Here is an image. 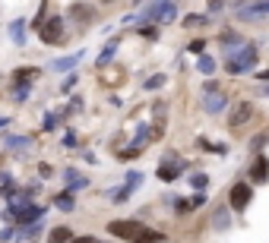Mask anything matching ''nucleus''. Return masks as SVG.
Segmentation results:
<instances>
[{"instance_id": "2", "label": "nucleus", "mask_w": 269, "mask_h": 243, "mask_svg": "<svg viewBox=\"0 0 269 243\" xmlns=\"http://www.w3.org/2000/svg\"><path fill=\"white\" fill-rule=\"evenodd\" d=\"M142 231V224H139V218H123V221H111L108 224V234L111 237H120V240H136Z\"/></svg>"}, {"instance_id": "27", "label": "nucleus", "mask_w": 269, "mask_h": 243, "mask_svg": "<svg viewBox=\"0 0 269 243\" xmlns=\"http://www.w3.org/2000/svg\"><path fill=\"white\" fill-rule=\"evenodd\" d=\"M10 35L16 38V45H26L23 41V23H16V26H10Z\"/></svg>"}, {"instance_id": "12", "label": "nucleus", "mask_w": 269, "mask_h": 243, "mask_svg": "<svg viewBox=\"0 0 269 243\" xmlns=\"http://www.w3.org/2000/svg\"><path fill=\"white\" fill-rule=\"evenodd\" d=\"M263 13H269V0H260V4H247V7L241 10V19H257V16H263Z\"/></svg>"}, {"instance_id": "15", "label": "nucleus", "mask_w": 269, "mask_h": 243, "mask_svg": "<svg viewBox=\"0 0 269 243\" xmlns=\"http://www.w3.org/2000/svg\"><path fill=\"white\" fill-rule=\"evenodd\" d=\"M70 16H76L79 23H89V19H92V7H86V4H73V7H70Z\"/></svg>"}, {"instance_id": "11", "label": "nucleus", "mask_w": 269, "mask_h": 243, "mask_svg": "<svg viewBox=\"0 0 269 243\" xmlns=\"http://www.w3.org/2000/svg\"><path fill=\"white\" fill-rule=\"evenodd\" d=\"M171 4V0H152V4L146 7V10H142V16H139V23H149V19H158V16H161V10H165Z\"/></svg>"}, {"instance_id": "4", "label": "nucleus", "mask_w": 269, "mask_h": 243, "mask_svg": "<svg viewBox=\"0 0 269 243\" xmlns=\"http://www.w3.org/2000/svg\"><path fill=\"white\" fill-rule=\"evenodd\" d=\"M250 199H254V190H250V183H235V186H231V193H228V205H231V209H235V212H244L247 209V205H250Z\"/></svg>"}, {"instance_id": "35", "label": "nucleus", "mask_w": 269, "mask_h": 243, "mask_svg": "<svg viewBox=\"0 0 269 243\" xmlns=\"http://www.w3.org/2000/svg\"><path fill=\"white\" fill-rule=\"evenodd\" d=\"M257 79H263V82H269V70H260V73H257Z\"/></svg>"}, {"instance_id": "6", "label": "nucleus", "mask_w": 269, "mask_h": 243, "mask_svg": "<svg viewBox=\"0 0 269 243\" xmlns=\"http://www.w3.org/2000/svg\"><path fill=\"white\" fill-rule=\"evenodd\" d=\"M203 104H206V111H209V114H219V111L228 104V95H225L222 89H212V92H206Z\"/></svg>"}, {"instance_id": "9", "label": "nucleus", "mask_w": 269, "mask_h": 243, "mask_svg": "<svg viewBox=\"0 0 269 243\" xmlns=\"http://www.w3.org/2000/svg\"><path fill=\"white\" fill-rule=\"evenodd\" d=\"M152 111H155V123H152V129H149V139H161V136H165V107L155 101Z\"/></svg>"}, {"instance_id": "22", "label": "nucleus", "mask_w": 269, "mask_h": 243, "mask_svg": "<svg viewBox=\"0 0 269 243\" xmlns=\"http://www.w3.org/2000/svg\"><path fill=\"white\" fill-rule=\"evenodd\" d=\"M196 70H200V73H206V76H212V73H215V60L203 54V57H200V63H196Z\"/></svg>"}, {"instance_id": "21", "label": "nucleus", "mask_w": 269, "mask_h": 243, "mask_svg": "<svg viewBox=\"0 0 269 243\" xmlns=\"http://www.w3.org/2000/svg\"><path fill=\"white\" fill-rule=\"evenodd\" d=\"M29 92H32V85H29V82H16L13 98H16V101H26V98H29Z\"/></svg>"}, {"instance_id": "23", "label": "nucleus", "mask_w": 269, "mask_h": 243, "mask_svg": "<svg viewBox=\"0 0 269 243\" xmlns=\"http://www.w3.org/2000/svg\"><path fill=\"white\" fill-rule=\"evenodd\" d=\"M57 209H64V212L73 209V196H70V190H64V193L57 196Z\"/></svg>"}, {"instance_id": "8", "label": "nucleus", "mask_w": 269, "mask_h": 243, "mask_svg": "<svg viewBox=\"0 0 269 243\" xmlns=\"http://www.w3.org/2000/svg\"><path fill=\"white\" fill-rule=\"evenodd\" d=\"M13 218L19 221V224H35V221H42V218H45V209H38V205H26V209H19Z\"/></svg>"}, {"instance_id": "26", "label": "nucleus", "mask_w": 269, "mask_h": 243, "mask_svg": "<svg viewBox=\"0 0 269 243\" xmlns=\"http://www.w3.org/2000/svg\"><path fill=\"white\" fill-rule=\"evenodd\" d=\"M190 183L196 186V190H206V183H209V177H206V174H193V177H190Z\"/></svg>"}, {"instance_id": "16", "label": "nucleus", "mask_w": 269, "mask_h": 243, "mask_svg": "<svg viewBox=\"0 0 269 243\" xmlns=\"http://www.w3.org/2000/svg\"><path fill=\"white\" fill-rule=\"evenodd\" d=\"M29 136H7V148H16V152H26L29 148Z\"/></svg>"}, {"instance_id": "34", "label": "nucleus", "mask_w": 269, "mask_h": 243, "mask_svg": "<svg viewBox=\"0 0 269 243\" xmlns=\"http://www.w3.org/2000/svg\"><path fill=\"white\" fill-rule=\"evenodd\" d=\"M222 4H225V0H209V10L215 13V10H222Z\"/></svg>"}, {"instance_id": "20", "label": "nucleus", "mask_w": 269, "mask_h": 243, "mask_svg": "<svg viewBox=\"0 0 269 243\" xmlns=\"http://www.w3.org/2000/svg\"><path fill=\"white\" fill-rule=\"evenodd\" d=\"M184 26H187V29H196V26H209V16H203V13H193V16H187V19H184Z\"/></svg>"}, {"instance_id": "29", "label": "nucleus", "mask_w": 269, "mask_h": 243, "mask_svg": "<svg viewBox=\"0 0 269 243\" xmlns=\"http://www.w3.org/2000/svg\"><path fill=\"white\" fill-rule=\"evenodd\" d=\"M215 228H219V231H225V228H228V218H225V212H215Z\"/></svg>"}, {"instance_id": "3", "label": "nucleus", "mask_w": 269, "mask_h": 243, "mask_svg": "<svg viewBox=\"0 0 269 243\" xmlns=\"http://www.w3.org/2000/svg\"><path fill=\"white\" fill-rule=\"evenodd\" d=\"M38 38L45 45H60V38H64V16H48V19L38 26Z\"/></svg>"}, {"instance_id": "36", "label": "nucleus", "mask_w": 269, "mask_h": 243, "mask_svg": "<svg viewBox=\"0 0 269 243\" xmlns=\"http://www.w3.org/2000/svg\"><path fill=\"white\" fill-rule=\"evenodd\" d=\"M108 4H111V0H108Z\"/></svg>"}, {"instance_id": "28", "label": "nucleus", "mask_w": 269, "mask_h": 243, "mask_svg": "<svg viewBox=\"0 0 269 243\" xmlns=\"http://www.w3.org/2000/svg\"><path fill=\"white\" fill-rule=\"evenodd\" d=\"M190 51H193V54H203V51H206V38H196V41H190Z\"/></svg>"}, {"instance_id": "24", "label": "nucleus", "mask_w": 269, "mask_h": 243, "mask_svg": "<svg viewBox=\"0 0 269 243\" xmlns=\"http://www.w3.org/2000/svg\"><path fill=\"white\" fill-rule=\"evenodd\" d=\"M35 76H38V70H16L13 79H16V82H32Z\"/></svg>"}, {"instance_id": "5", "label": "nucleus", "mask_w": 269, "mask_h": 243, "mask_svg": "<svg viewBox=\"0 0 269 243\" xmlns=\"http://www.w3.org/2000/svg\"><path fill=\"white\" fill-rule=\"evenodd\" d=\"M254 114H257V107L254 104H250V101H241V104H235V107H231V117H228V123L231 126H247L250 120H254Z\"/></svg>"}, {"instance_id": "10", "label": "nucleus", "mask_w": 269, "mask_h": 243, "mask_svg": "<svg viewBox=\"0 0 269 243\" xmlns=\"http://www.w3.org/2000/svg\"><path fill=\"white\" fill-rule=\"evenodd\" d=\"M250 180L254 183H266L269 180V158H257L254 167H250Z\"/></svg>"}, {"instance_id": "19", "label": "nucleus", "mask_w": 269, "mask_h": 243, "mask_svg": "<svg viewBox=\"0 0 269 243\" xmlns=\"http://www.w3.org/2000/svg\"><path fill=\"white\" fill-rule=\"evenodd\" d=\"M136 243H165V234H158V231H142L136 237Z\"/></svg>"}, {"instance_id": "25", "label": "nucleus", "mask_w": 269, "mask_h": 243, "mask_svg": "<svg viewBox=\"0 0 269 243\" xmlns=\"http://www.w3.org/2000/svg\"><path fill=\"white\" fill-rule=\"evenodd\" d=\"M161 85H165V73H158V76H149L142 89H146V92H152V89H161Z\"/></svg>"}, {"instance_id": "7", "label": "nucleus", "mask_w": 269, "mask_h": 243, "mask_svg": "<svg viewBox=\"0 0 269 243\" xmlns=\"http://www.w3.org/2000/svg\"><path fill=\"white\" fill-rule=\"evenodd\" d=\"M139 183H142V174L130 171V174H127V186H123V190H117V193H111V199H114V202H127V199H130V193L136 190Z\"/></svg>"}, {"instance_id": "31", "label": "nucleus", "mask_w": 269, "mask_h": 243, "mask_svg": "<svg viewBox=\"0 0 269 243\" xmlns=\"http://www.w3.org/2000/svg\"><path fill=\"white\" fill-rule=\"evenodd\" d=\"M64 145H67V148H73V145H76V136H73V133H67V136H64Z\"/></svg>"}, {"instance_id": "13", "label": "nucleus", "mask_w": 269, "mask_h": 243, "mask_svg": "<svg viewBox=\"0 0 269 243\" xmlns=\"http://www.w3.org/2000/svg\"><path fill=\"white\" fill-rule=\"evenodd\" d=\"M155 174H158V180H177V177H181V164H171V161H161Z\"/></svg>"}, {"instance_id": "33", "label": "nucleus", "mask_w": 269, "mask_h": 243, "mask_svg": "<svg viewBox=\"0 0 269 243\" xmlns=\"http://www.w3.org/2000/svg\"><path fill=\"white\" fill-rule=\"evenodd\" d=\"M70 243H98L95 237H76V240H70Z\"/></svg>"}, {"instance_id": "18", "label": "nucleus", "mask_w": 269, "mask_h": 243, "mask_svg": "<svg viewBox=\"0 0 269 243\" xmlns=\"http://www.w3.org/2000/svg\"><path fill=\"white\" fill-rule=\"evenodd\" d=\"M76 60H79V54H70V57H60V60H54V63H51V70L64 73V70H70V67H73Z\"/></svg>"}, {"instance_id": "30", "label": "nucleus", "mask_w": 269, "mask_h": 243, "mask_svg": "<svg viewBox=\"0 0 269 243\" xmlns=\"http://www.w3.org/2000/svg\"><path fill=\"white\" fill-rule=\"evenodd\" d=\"M57 126V114H48V120H45V129H54Z\"/></svg>"}, {"instance_id": "17", "label": "nucleus", "mask_w": 269, "mask_h": 243, "mask_svg": "<svg viewBox=\"0 0 269 243\" xmlns=\"http://www.w3.org/2000/svg\"><path fill=\"white\" fill-rule=\"evenodd\" d=\"M114 54H117V38H114V41H108V48L101 51V57H98V67H108V63H111V57H114Z\"/></svg>"}, {"instance_id": "14", "label": "nucleus", "mask_w": 269, "mask_h": 243, "mask_svg": "<svg viewBox=\"0 0 269 243\" xmlns=\"http://www.w3.org/2000/svg\"><path fill=\"white\" fill-rule=\"evenodd\" d=\"M73 240V234H70V228H54L48 234V243H70Z\"/></svg>"}, {"instance_id": "32", "label": "nucleus", "mask_w": 269, "mask_h": 243, "mask_svg": "<svg viewBox=\"0 0 269 243\" xmlns=\"http://www.w3.org/2000/svg\"><path fill=\"white\" fill-rule=\"evenodd\" d=\"M203 202H206V196H203V193H196V196H193V202H190V205H193V209H196V205H203Z\"/></svg>"}, {"instance_id": "1", "label": "nucleus", "mask_w": 269, "mask_h": 243, "mask_svg": "<svg viewBox=\"0 0 269 243\" xmlns=\"http://www.w3.org/2000/svg\"><path fill=\"white\" fill-rule=\"evenodd\" d=\"M254 67H257V48L254 45H244L238 54L228 57V73H235V76H241V73L254 70Z\"/></svg>"}]
</instances>
